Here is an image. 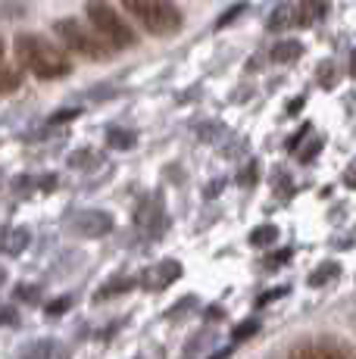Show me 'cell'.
I'll return each mask as SVG.
<instances>
[{"mask_svg":"<svg viewBox=\"0 0 356 359\" xmlns=\"http://www.w3.org/2000/svg\"><path fill=\"white\" fill-rule=\"evenodd\" d=\"M291 359H353L347 344L338 341H313V344H297L291 350Z\"/></svg>","mask_w":356,"mask_h":359,"instance_id":"5","label":"cell"},{"mask_svg":"<svg viewBox=\"0 0 356 359\" xmlns=\"http://www.w3.org/2000/svg\"><path fill=\"white\" fill-rule=\"evenodd\" d=\"M4 281H6V272H4V269H0V285H4Z\"/></svg>","mask_w":356,"mask_h":359,"instance_id":"30","label":"cell"},{"mask_svg":"<svg viewBox=\"0 0 356 359\" xmlns=\"http://www.w3.org/2000/svg\"><path fill=\"white\" fill-rule=\"evenodd\" d=\"M0 60H4V41H0Z\"/></svg>","mask_w":356,"mask_h":359,"instance_id":"31","label":"cell"},{"mask_svg":"<svg viewBox=\"0 0 356 359\" xmlns=\"http://www.w3.org/2000/svg\"><path fill=\"white\" fill-rule=\"evenodd\" d=\"M75 231L85 238H104L107 231H113V216L104 210H85L75 216Z\"/></svg>","mask_w":356,"mask_h":359,"instance_id":"7","label":"cell"},{"mask_svg":"<svg viewBox=\"0 0 356 359\" xmlns=\"http://www.w3.org/2000/svg\"><path fill=\"white\" fill-rule=\"evenodd\" d=\"M75 116H78V109H60V113L50 116V122L53 126H60V122H69V119H75Z\"/></svg>","mask_w":356,"mask_h":359,"instance_id":"23","label":"cell"},{"mask_svg":"<svg viewBox=\"0 0 356 359\" xmlns=\"http://www.w3.org/2000/svg\"><path fill=\"white\" fill-rule=\"evenodd\" d=\"M135 219H138L141 229H147L150 234H153L156 229H160L156 222L163 219V203H156V200H144L141 210H138V216H135Z\"/></svg>","mask_w":356,"mask_h":359,"instance_id":"10","label":"cell"},{"mask_svg":"<svg viewBox=\"0 0 356 359\" xmlns=\"http://www.w3.org/2000/svg\"><path fill=\"white\" fill-rule=\"evenodd\" d=\"M338 272H341L338 262H322L316 272L310 275V287H325L331 278H338Z\"/></svg>","mask_w":356,"mask_h":359,"instance_id":"16","label":"cell"},{"mask_svg":"<svg viewBox=\"0 0 356 359\" xmlns=\"http://www.w3.org/2000/svg\"><path fill=\"white\" fill-rule=\"evenodd\" d=\"M275 241H278L275 225H259V229L250 231V244L253 247H269V244H275Z\"/></svg>","mask_w":356,"mask_h":359,"instance_id":"17","label":"cell"},{"mask_svg":"<svg viewBox=\"0 0 356 359\" xmlns=\"http://www.w3.org/2000/svg\"><path fill=\"white\" fill-rule=\"evenodd\" d=\"M19 85H22V72H19L16 66H6V63H0V94H10V91H16Z\"/></svg>","mask_w":356,"mask_h":359,"instance_id":"15","label":"cell"},{"mask_svg":"<svg viewBox=\"0 0 356 359\" xmlns=\"http://www.w3.org/2000/svg\"><path fill=\"white\" fill-rule=\"evenodd\" d=\"M29 241H32L29 229H13V231L4 234V244H0V250L10 253V257H19V253L29 247Z\"/></svg>","mask_w":356,"mask_h":359,"instance_id":"11","label":"cell"},{"mask_svg":"<svg viewBox=\"0 0 356 359\" xmlns=\"http://www.w3.org/2000/svg\"><path fill=\"white\" fill-rule=\"evenodd\" d=\"M256 331H259V322H256V319H247L244 325H238L235 331H231V341L241 344V341H247V337L256 334Z\"/></svg>","mask_w":356,"mask_h":359,"instance_id":"18","label":"cell"},{"mask_svg":"<svg viewBox=\"0 0 356 359\" xmlns=\"http://www.w3.org/2000/svg\"><path fill=\"white\" fill-rule=\"evenodd\" d=\"M16 294L22 297V300H35V297H38V287H29V285H22V287H19Z\"/></svg>","mask_w":356,"mask_h":359,"instance_id":"28","label":"cell"},{"mask_svg":"<svg viewBox=\"0 0 356 359\" xmlns=\"http://www.w3.org/2000/svg\"><path fill=\"white\" fill-rule=\"evenodd\" d=\"M53 34L60 38V44H63L66 50L78 53V57H85V60H97L100 63V60H107L109 53H113V47H109L91 25L81 22V19H72V16L57 19V22H53Z\"/></svg>","mask_w":356,"mask_h":359,"instance_id":"2","label":"cell"},{"mask_svg":"<svg viewBox=\"0 0 356 359\" xmlns=\"http://www.w3.org/2000/svg\"><path fill=\"white\" fill-rule=\"evenodd\" d=\"M244 10H247V6H244V4L231 6V10H228V13H225V16H222V19H219V29H225V25H228V22H231V19H238V16H241V13H244Z\"/></svg>","mask_w":356,"mask_h":359,"instance_id":"22","label":"cell"},{"mask_svg":"<svg viewBox=\"0 0 356 359\" xmlns=\"http://www.w3.org/2000/svg\"><path fill=\"white\" fill-rule=\"evenodd\" d=\"M253 172H256V165H253V163H250V165H247V172H244V178H241V182H244V184H250V182H253Z\"/></svg>","mask_w":356,"mask_h":359,"instance_id":"29","label":"cell"},{"mask_svg":"<svg viewBox=\"0 0 356 359\" xmlns=\"http://www.w3.org/2000/svg\"><path fill=\"white\" fill-rule=\"evenodd\" d=\"M88 13V25L107 41L113 50H125V47H135V32L128 29V22L122 19V13L113 10L109 0H88L85 4Z\"/></svg>","mask_w":356,"mask_h":359,"instance_id":"3","label":"cell"},{"mask_svg":"<svg viewBox=\"0 0 356 359\" xmlns=\"http://www.w3.org/2000/svg\"><path fill=\"white\" fill-rule=\"evenodd\" d=\"M291 25H297V19H294V6L285 4V6H275V10H272L266 29L269 32H285V29H291Z\"/></svg>","mask_w":356,"mask_h":359,"instance_id":"12","label":"cell"},{"mask_svg":"<svg viewBox=\"0 0 356 359\" xmlns=\"http://www.w3.org/2000/svg\"><path fill=\"white\" fill-rule=\"evenodd\" d=\"M91 160H94V154L91 150H78V154H72V165H91Z\"/></svg>","mask_w":356,"mask_h":359,"instance_id":"24","label":"cell"},{"mask_svg":"<svg viewBox=\"0 0 356 359\" xmlns=\"http://www.w3.org/2000/svg\"><path fill=\"white\" fill-rule=\"evenodd\" d=\"M128 13L147 29L150 34H175L182 29V13L172 0H122Z\"/></svg>","mask_w":356,"mask_h":359,"instance_id":"4","label":"cell"},{"mask_svg":"<svg viewBox=\"0 0 356 359\" xmlns=\"http://www.w3.org/2000/svg\"><path fill=\"white\" fill-rule=\"evenodd\" d=\"M325 13H328V0H300V4L294 6L297 25H316L325 19Z\"/></svg>","mask_w":356,"mask_h":359,"instance_id":"8","label":"cell"},{"mask_svg":"<svg viewBox=\"0 0 356 359\" xmlns=\"http://www.w3.org/2000/svg\"><path fill=\"white\" fill-rule=\"evenodd\" d=\"M50 347H53V344H50V341L38 344V347H35V350H32V353H29V356H25V359H47V350H50Z\"/></svg>","mask_w":356,"mask_h":359,"instance_id":"25","label":"cell"},{"mask_svg":"<svg viewBox=\"0 0 356 359\" xmlns=\"http://www.w3.org/2000/svg\"><path fill=\"white\" fill-rule=\"evenodd\" d=\"M135 141H138V137H135V131H128V128H109L107 131V144L113 150H132Z\"/></svg>","mask_w":356,"mask_h":359,"instance_id":"13","label":"cell"},{"mask_svg":"<svg viewBox=\"0 0 356 359\" xmlns=\"http://www.w3.org/2000/svg\"><path fill=\"white\" fill-rule=\"evenodd\" d=\"M13 53H16V60L22 63L25 72H32L41 81H57V79H63V75L72 72L69 57H66L53 41L41 38V34H32V32L16 34Z\"/></svg>","mask_w":356,"mask_h":359,"instance_id":"1","label":"cell"},{"mask_svg":"<svg viewBox=\"0 0 356 359\" xmlns=\"http://www.w3.org/2000/svg\"><path fill=\"white\" fill-rule=\"evenodd\" d=\"M69 306H72L69 297H63V300H53V303H47V316H63Z\"/></svg>","mask_w":356,"mask_h":359,"instance_id":"20","label":"cell"},{"mask_svg":"<svg viewBox=\"0 0 356 359\" xmlns=\"http://www.w3.org/2000/svg\"><path fill=\"white\" fill-rule=\"evenodd\" d=\"M303 57V44L300 41H294V38H285V41H278L275 47H272V63H297V60Z\"/></svg>","mask_w":356,"mask_h":359,"instance_id":"9","label":"cell"},{"mask_svg":"<svg viewBox=\"0 0 356 359\" xmlns=\"http://www.w3.org/2000/svg\"><path fill=\"white\" fill-rule=\"evenodd\" d=\"M282 294H287V287H275V291H269V294H263V297H259V300H256V306H266V303H272V300H275V297H282Z\"/></svg>","mask_w":356,"mask_h":359,"instance_id":"26","label":"cell"},{"mask_svg":"<svg viewBox=\"0 0 356 359\" xmlns=\"http://www.w3.org/2000/svg\"><path fill=\"white\" fill-rule=\"evenodd\" d=\"M310 131H313L310 126H303V128H300V131H297V135H294V137H291V141H287V150H297V144H300V141H303V137H306V135H310Z\"/></svg>","mask_w":356,"mask_h":359,"instance_id":"27","label":"cell"},{"mask_svg":"<svg viewBox=\"0 0 356 359\" xmlns=\"http://www.w3.org/2000/svg\"><path fill=\"white\" fill-rule=\"evenodd\" d=\"M287 259H291V250H287V247H285V250H275V253H272V257L266 259V266H269V269H275V266H282V262H287Z\"/></svg>","mask_w":356,"mask_h":359,"instance_id":"21","label":"cell"},{"mask_svg":"<svg viewBox=\"0 0 356 359\" xmlns=\"http://www.w3.org/2000/svg\"><path fill=\"white\" fill-rule=\"evenodd\" d=\"M178 278H182V266H178L175 259H163V262H156V266H150L147 272H144L141 287H147V291H166V287Z\"/></svg>","mask_w":356,"mask_h":359,"instance_id":"6","label":"cell"},{"mask_svg":"<svg viewBox=\"0 0 356 359\" xmlns=\"http://www.w3.org/2000/svg\"><path fill=\"white\" fill-rule=\"evenodd\" d=\"M132 287H135V278H128V275H119V278L107 281V285L100 287L97 300H107V297H116V294H125V291H132Z\"/></svg>","mask_w":356,"mask_h":359,"instance_id":"14","label":"cell"},{"mask_svg":"<svg viewBox=\"0 0 356 359\" xmlns=\"http://www.w3.org/2000/svg\"><path fill=\"white\" fill-rule=\"evenodd\" d=\"M19 322V313L10 306V303H0V325H16Z\"/></svg>","mask_w":356,"mask_h":359,"instance_id":"19","label":"cell"}]
</instances>
